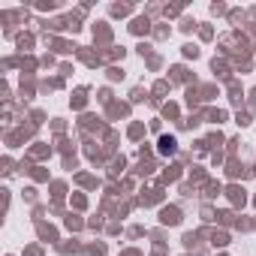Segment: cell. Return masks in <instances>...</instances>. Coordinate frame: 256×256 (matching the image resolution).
I'll return each instance as SVG.
<instances>
[{
    "label": "cell",
    "mask_w": 256,
    "mask_h": 256,
    "mask_svg": "<svg viewBox=\"0 0 256 256\" xmlns=\"http://www.w3.org/2000/svg\"><path fill=\"white\" fill-rule=\"evenodd\" d=\"M175 151H178V142H175V136H163V139H160V154H163V157H172Z\"/></svg>",
    "instance_id": "cell-1"
}]
</instances>
